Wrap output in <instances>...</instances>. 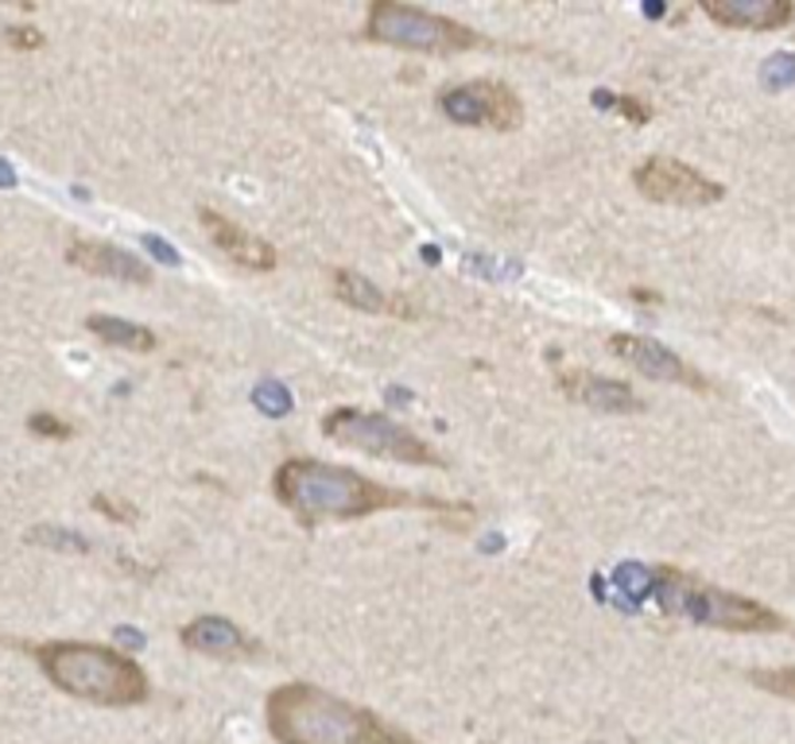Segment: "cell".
<instances>
[{"label": "cell", "instance_id": "1", "mask_svg": "<svg viewBox=\"0 0 795 744\" xmlns=\"http://www.w3.org/2000/svg\"><path fill=\"white\" fill-rule=\"evenodd\" d=\"M272 497L303 523V528H318V523H346L365 520V516L389 512V508H423V512H451L469 520L474 508L462 500L443 497H415L404 489H389V485L373 481V477L358 474V469L335 466L322 458H287L272 474Z\"/></svg>", "mask_w": 795, "mask_h": 744}, {"label": "cell", "instance_id": "2", "mask_svg": "<svg viewBox=\"0 0 795 744\" xmlns=\"http://www.w3.org/2000/svg\"><path fill=\"white\" fill-rule=\"evenodd\" d=\"M264 725L276 744H420L381 713L315 682H284L272 690L264 698Z\"/></svg>", "mask_w": 795, "mask_h": 744}, {"label": "cell", "instance_id": "3", "mask_svg": "<svg viewBox=\"0 0 795 744\" xmlns=\"http://www.w3.org/2000/svg\"><path fill=\"white\" fill-rule=\"evenodd\" d=\"M40 671L47 682H55L63 694L78 698L89 705H105V710H128V705H144L151 694V682L144 667L132 656L105 644L86 640H51L32 651Z\"/></svg>", "mask_w": 795, "mask_h": 744}, {"label": "cell", "instance_id": "4", "mask_svg": "<svg viewBox=\"0 0 795 744\" xmlns=\"http://www.w3.org/2000/svg\"><path fill=\"white\" fill-rule=\"evenodd\" d=\"M653 594L664 613L679 620H691L699 628H718V633H745V636H768L787 633L792 620L768 605L753 602L745 594H733L714 582H702L676 566H656L653 571Z\"/></svg>", "mask_w": 795, "mask_h": 744}, {"label": "cell", "instance_id": "5", "mask_svg": "<svg viewBox=\"0 0 795 744\" xmlns=\"http://www.w3.org/2000/svg\"><path fill=\"white\" fill-rule=\"evenodd\" d=\"M361 35L381 43V47L415 51V55H462V51L486 47V40H481L474 28L458 24V20L443 17V12L400 4V0H377V4H369L365 32Z\"/></svg>", "mask_w": 795, "mask_h": 744}, {"label": "cell", "instance_id": "6", "mask_svg": "<svg viewBox=\"0 0 795 744\" xmlns=\"http://www.w3.org/2000/svg\"><path fill=\"white\" fill-rule=\"evenodd\" d=\"M322 435L346 450L369 454V458H389L400 466H431L446 469V458L431 443H423L412 427L389 419L381 412H361V407H335L322 415Z\"/></svg>", "mask_w": 795, "mask_h": 744}, {"label": "cell", "instance_id": "7", "mask_svg": "<svg viewBox=\"0 0 795 744\" xmlns=\"http://www.w3.org/2000/svg\"><path fill=\"white\" fill-rule=\"evenodd\" d=\"M438 109L446 120L466 128H494V132H517L524 125V102L509 82L474 78L438 94Z\"/></svg>", "mask_w": 795, "mask_h": 744}, {"label": "cell", "instance_id": "8", "mask_svg": "<svg viewBox=\"0 0 795 744\" xmlns=\"http://www.w3.org/2000/svg\"><path fill=\"white\" fill-rule=\"evenodd\" d=\"M633 187L640 199L656 206L702 210L725 199V187L710 174L695 171L691 163H679L671 156H648L645 163L633 167Z\"/></svg>", "mask_w": 795, "mask_h": 744}, {"label": "cell", "instance_id": "9", "mask_svg": "<svg viewBox=\"0 0 795 744\" xmlns=\"http://www.w3.org/2000/svg\"><path fill=\"white\" fill-rule=\"evenodd\" d=\"M605 349H610L617 361H625L628 369H636L640 376H648V381L683 384V389H691V392H710L707 376H702L695 364H687L679 353H671L664 341L640 338V333H613V338L605 341Z\"/></svg>", "mask_w": 795, "mask_h": 744}, {"label": "cell", "instance_id": "10", "mask_svg": "<svg viewBox=\"0 0 795 744\" xmlns=\"http://www.w3.org/2000/svg\"><path fill=\"white\" fill-rule=\"evenodd\" d=\"M199 225H202V233L214 241L218 253L230 256L233 264H241V268H248V272H276V264H279L276 248H272L264 237H256V233H248L245 225H237L233 217H225L222 210L199 206Z\"/></svg>", "mask_w": 795, "mask_h": 744}, {"label": "cell", "instance_id": "11", "mask_svg": "<svg viewBox=\"0 0 795 744\" xmlns=\"http://www.w3.org/2000/svg\"><path fill=\"white\" fill-rule=\"evenodd\" d=\"M559 392H563L571 404L594 407L605 415H640L645 412V400L636 396L625 381H613L602 372H586V369H563L559 372Z\"/></svg>", "mask_w": 795, "mask_h": 744}, {"label": "cell", "instance_id": "12", "mask_svg": "<svg viewBox=\"0 0 795 744\" xmlns=\"http://www.w3.org/2000/svg\"><path fill=\"white\" fill-rule=\"evenodd\" d=\"M699 9L730 32H784L795 24V0H702Z\"/></svg>", "mask_w": 795, "mask_h": 744}, {"label": "cell", "instance_id": "13", "mask_svg": "<svg viewBox=\"0 0 795 744\" xmlns=\"http://www.w3.org/2000/svg\"><path fill=\"white\" fill-rule=\"evenodd\" d=\"M66 264L86 276L97 279H120V284H132V287H148L151 284V268L132 256L128 248H117L109 241H86V237H74L71 248H66Z\"/></svg>", "mask_w": 795, "mask_h": 744}, {"label": "cell", "instance_id": "14", "mask_svg": "<svg viewBox=\"0 0 795 744\" xmlns=\"http://www.w3.org/2000/svg\"><path fill=\"white\" fill-rule=\"evenodd\" d=\"M179 644L194 656L206 659H253L261 656V644L230 617H194L179 628Z\"/></svg>", "mask_w": 795, "mask_h": 744}, {"label": "cell", "instance_id": "15", "mask_svg": "<svg viewBox=\"0 0 795 744\" xmlns=\"http://www.w3.org/2000/svg\"><path fill=\"white\" fill-rule=\"evenodd\" d=\"M330 291L338 295V302L361 310V315H392L389 295H384L373 279H365L361 272H353V268H338L335 276H330Z\"/></svg>", "mask_w": 795, "mask_h": 744}, {"label": "cell", "instance_id": "16", "mask_svg": "<svg viewBox=\"0 0 795 744\" xmlns=\"http://www.w3.org/2000/svg\"><path fill=\"white\" fill-rule=\"evenodd\" d=\"M86 330L94 333L97 341L113 349H125V353H156L159 338L151 330L136 322H125V318H113V315H89L86 318Z\"/></svg>", "mask_w": 795, "mask_h": 744}, {"label": "cell", "instance_id": "17", "mask_svg": "<svg viewBox=\"0 0 795 744\" xmlns=\"http://www.w3.org/2000/svg\"><path fill=\"white\" fill-rule=\"evenodd\" d=\"M745 679L753 682L756 690H764V694L795 702V667H753Z\"/></svg>", "mask_w": 795, "mask_h": 744}, {"label": "cell", "instance_id": "18", "mask_svg": "<svg viewBox=\"0 0 795 744\" xmlns=\"http://www.w3.org/2000/svg\"><path fill=\"white\" fill-rule=\"evenodd\" d=\"M28 431L40 438H51V443H66V438H74V427L66 419H59L55 412H35L28 415Z\"/></svg>", "mask_w": 795, "mask_h": 744}, {"label": "cell", "instance_id": "19", "mask_svg": "<svg viewBox=\"0 0 795 744\" xmlns=\"http://www.w3.org/2000/svg\"><path fill=\"white\" fill-rule=\"evenodd\" d=\"M602 102H610V97H602ZM613 109L621 113V117L628 120V125H648V120H653V105L648 102H640V97H633V94H621V97H613Z\"/></svg>", "mask_w": 795, "mask_h": 744}, {"label": "cell", "instance_id": "20", "mask_svg": "<svg viewBox=\"0 0 795 744\" xmlns=\"http://www.w3.org/2000/svg\"><path fill=\"white\" fill-rule=\"evenodd\" d=\"M0 43L12 51H40L43 47V32H35V28L28 24H17V28H0Z\"/></svg>", "mask_w": 795, "mask_h": 744}, {"label": "cell", "instance_id": "21", "mask_svg": "<svg viewBox=\"0 0 795 744\" xmlns=\"http://www.w3.org/2000/svg\"><path fill=\"white\" fill-rule=\"evenodd\" d=\"M94 508L102 516H109V520H117V523H132L136 520V508H128V504H117V500H109L102 492V497H94Z\"/></svg>", "mask_w": 795, "mask_h": 744}, {"label": "cell", "instance_id": "22", "mask_svg": "<svg viewBox=\"0 0 795 744\" xmlns=\"http://www.w3.org/2000/svg\"><path fill=\"white\" fill-rule=\"evenodd\" d=\"M633 299H636V302H660V295L645 291V287H633Z\"/></svg>", "mask_w": 795, "mask_h": 744}, {"label": "cell", "instance_id": "23", "mask_svg": "<svg viewBox=\"0 0 795 744\" xmlns=\"http://www.w3.org/2000/svg\"><path fill=\"white\" fill-rule=\"evenodd\" d=\"M0 182H4V187H12V174L4 171V167H0Z\"/></svg>", "mask_w": 795, "mask_h": 744}]
</instances>
